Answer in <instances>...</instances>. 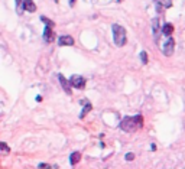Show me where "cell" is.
I'll return each mask as SVG.
<instances>
[{"label":"cell","instance_id":"cell-1","mask_svg":"<svg viewBox=\"0 0 185 169\" xmlns=\"http://www.w3.org/2000/svg\"><path fill=\"white\" fill-rule=\"evenodd\" d=\"M142 126H143V117L138 114V116L133 117H125L120 123V129L123 132H127V133H133V132L140 129Z\"/></svg>","mask_w":185,"mask_h":169},{"label":"cell","instance_id":"cell-2","mask_svg":"<svg viewBox=\"0 0 185 169\" xmlns=\"http://www.w3.org/2000/svg\"><path fill=\"white\" fill-rule=\"evenodd\" d=\"M112 29H113V39H114L116 46H119V48L125 46L126 45V39H127V36H126V29L123 28V26L116 25V23L112 26Z\"/></svg>","mask_w":185,"mask_h":169},{"label":"cell","instance_id":"cell-3","mask_svg":"<svg viewBox=\"0 0 185 169\" xmlns=\"http://www.w3.org/2000/svg\"><path fill=\"white\" fill-rule=\"evenodd\" d=\"M174 49H175V41L172 38H169L165 44L162 45V52L165 54L166 57H171L172 54H174Z\"/></svg>","mask_w":185,"mask_h":169},{"label":"cell","instance_id":"cell-4","mask_svg":"<svg viewBox=\"0 0 185 169\" xmlns=\"http://www.w3.org/2000/svg\"><path fill=\"white\" fill-rule=\"evenodd\" d=\"M70 83H71V85L73 87H75V88H84L86 87V80L81 77V75H73V77L70 78Z\"/></svg>","mask_w":185,"mask_h":169},{"label":"cell","instance_id":"cell-5","mask_svg":"<svg viewBox=\"0 0 185 169\" xmlns=\"http://www.w3.org/2000/svg\"><path fill=\"white\" fill-rule=\"evenodd\" d=\"M58 78H60V83H61V85H62V88H64V91H65L67 94H71V83L67 80L62 74H60L58 75Z\"/></svg>","mask_w":185,"mask_h":169},{"label":"cell","instance_id":"cell-6","mask_svg":"<svg viewBox=\"0 0 185 169\" xmlns=\"http://www.w3.org/2000/svg\"><path fill=\"white\" fill-rule=\"evenodd\" d=\"M44 39H45L48 44L54 42V39H55V33H54L52 28H49V26H46L45 28V31H44Z\"/></svg>","mask_w":185,"mask_h":169},{"label":"cell","instance_id":"cell-7","mask_svg":"<svg viewBox=\"0 0 185 169\" xmlns=\"http://www.w3.org/2000/svg\"><path fill=\"white\" fill-rule=\"evenodd\" d=\"M58 42H60L61 46H71L74 45V38L73 36H68V35H64V36H60Z\"/></svg>","mask_w":185,"mask_h":169},{"label":"cell","instance_id":"cell-8","mask_svg":"<svg viewBox=\"0 0 185 169\" xmlns=\"http://www.w3.org/2000/svg\"><path fill=\"white\" fill-rule=\"evenodd\" d=\"M81 104L84 106V109H83V111H81V114H80V119H84V117L87 116V113L92 110V106H91V103H88L87 100H84V101H83Z\"/></svg>","mask_w":185,"mask_h":169},{"label":"cell","instance_id":"cell-9","mask_svg":"<svg viewBox=\"0 0 185 169\" xmlns=\"http://www.w3.org/2000/svg\"><path fill=\"white\" fill-rule=\"evenodd\" d=\"M23 7H25L26 12H35L36 10V5L32 0H23Z\"/></svg>","mask_w":185,"mask_h":169},{"label":"cell","instance_id":"cell-10","mask_svg":"<svg viewBox=\"0 0 185 169\" xmlns=\"http://www.w3.org/2000/svg\"><path fill=\"white\" fill-rule=\"evenodd\" d=\"M80 161H81V153L80 152H73L71 156H70V163L71 165H77Z\"/></svg>","mask_w":185,"mask_h":169},{"label":"cell","instance_id":"cell-11","mask_svg":"<svg viewBox=\"0 0 185 169\" xmlns=\"http://www.w3.org/2000/svg\"><path fill=\"white\" fill-rule=\"evenodd\" d=\"M162 33L166 35V36H171L172 33H174V26L171 23H165V25L162 26Z\"/></svg>","mask_w":185,"mask_h":169},{"label":"cell","instance_id":"cell-12","mask_svg":"<svg viewBox=\"0 0 185 169\" xmlns=\"http://www.w3.org/2000/svg\"><path fill=\"white\" fill-rule=\"evenodd\" d=\"M153 2L156 3V6L166 7V9H169V7H172V0H153Z\"/></svg>","mask_w":185,"mask_h":169},{"label":"cell","instance_id":"cell-13","mask_svg":"<svg viewBox=\"0 0 185 169\" xmlns=\"http://www.w3.org/2000/svg\"><path fill=\"white\" fill-rule=\"evenodd\" d=\"M152 28H153V35H155V39H158V35H159V22H158V19H153L152 20Z\"/></svg>","mask_w":185,"mask_h":169},{"label":"cell","instance_id":"cell-14","mask_svg":"<svg viewBox=\"0 0 185 169\" xmlns=\"http://www.w3.org/2000/svg\"><path fill=\"white\" fill-rule=\"evenodd\" d=\"M41 20H42V22H44L46 26H49V28H52V26H54V22H52V20L48 19V18H45V16H41Z\"/></svg>","mask_w":185,"mask_h":169},{"label":"cell","instance_id":"cell-15","mask_svg":"<svg viewBox=\"0 0 185 169\" xmlns=\"http://www.w3.org/2000/svg\"><path fill=\"white\" fill-rule=\"evenodd\" d=\"M0 148H2V150H3V153H9L10 152V149H9V146H7L5 142L0 143Z\"/></svg>","mask_w":185,"mask_h":169},{"label":"cell","instance_id":"cell-16","mask_svg":"<svg viewBox=\"0 0 185 169\" xmlns=\"http://www.w3.org/2000/svg\"><path fill=\"white\" fill-rule=\"evenodd\" d=\"M140 59H142V62H143V64H148V54H146L145 51L140 52Z\"/></svg>","mask_w":185,"mask_h":169},{"label":"cell","instance_id":"cell-17","mask_svg":"<svg viewBox=\"0 0 185 169\" xmlns=\"http://www.w3.org/2000/svg\"><path fill=\"white\" fill-rule=\"evenodd\" d=\"M133 159H135V155H133V153H127V155H126V161H133Z\"/></svg>","mask_w":185,"mask_h":169},{"label":"cell","instance_id":"cell-18","mask_svg":"<svg viewBox=\"0 0 185 169\" xmlns=\"http://www.w3.org/2000/svg\"><path fill=\"white\" fill-rule=\"evenodd\" d=\"M49 168H51V166H49L48 163H41L39 165V169H49Z\"/></svg>","mask_w":185,"mask_h":169},{"label":"cell","instance_id":"cell-19","mask_svg":"<svg viewBox=\"0 0 185 169\" xmlns=\"http://www.w3.org/2000/svg\"><path fill=\"white\" fill-rule=\"evenodd\" d=\"M20 3H22V0H16V7L20 9Z\"/></svg>","mask_w":185,"mask_h":169},{"label":"cell","instance_id":"cell-20","mask_svg":"<svg viewBox=\"0 0 185 169\" xmlns=\"http://www.w3.org/2000/svg\"><path fill=\"white\" fill-rule=\"evenodd\" d=\"M75 2H77V0H68V3H70V6H74V5H75Z\"/></svg>","mask_w":185,"mask_h":169},{"label":"cell","instance_id":"cell-21","mask_svg":"<svg viewBox=\"0 0 185 169\" xmlns=\"http://www.w3.org/2000/svg\"><path fill=\"white\" fill-rule=\"evenodd\" d=\"M117 2H119V3H120V2H123V0H117Z\"/></svg>","mask_w":185,"mask_h":169},{"label":"cell","instance_id":"cell-22","mask_svg":"<svg viewBox=\"0 0 185 169\" xmlns=\"http://www.w3.org/2000/svg\"><path fill=\"white\" fill-rule=\"evenodd\" d=\"M54 2H60V0H54Z\"/></svg>","mask_w":185,"mask_h":169}]
</instances>
